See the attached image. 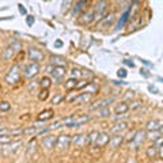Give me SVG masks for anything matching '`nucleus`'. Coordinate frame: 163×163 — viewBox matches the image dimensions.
I'll list each match as a JSON object with an SVG mask.
<instances>
[{
    "label": "nucleus",
    "instance_id": "nucleus-1",
    "mask_svg": "<svg viewBox=\"0 0 163 163\" xmlns=\"http://www.w3.org/2000/svg\"><path fill=\"white\" fill-rule=\"evenodd\" d=\"M106 11H108V2L106 0H99L92 8V14H94V20H99L106 15Z\"/></svg>",
    "mask_w": 163,
    "mask_h": 163
},
{
    "label": "nucleus",
    "instance_id": "nucleus-2",
    "mask_svg": "<svg viewBox=\"0 0 163 163\" xmlns=\"http://www.w3.org/2000/svg\"><path fill=\"white\" fill-rule=\"evenodd\" d=\"M20 79V72H19V65H14L11 69H10V72L6 75V82L8 84H15V83H18Z\"/></svg>",
    "mask_w": 163,
    "mask_h": 163
},
{
    "label": "nucleus",
    "instance_id": "nucleus-3",
    "mask_svg": "<svg viewBox=\"0 0 163 163\" xmlns=\"http://www.w3.org/2000/svg\"><path fill=\"white\" fill-rule=\"evenodd\" d=\"M71 139L72 136H69V134H60L56 139V147L59 150H67L71 145Z\"/></svg>",
    "mask_w": 163,
    "mask_h": 163
},
{
    "label": "nucleus",
    "instance_id": "nucleus-4",
    "mask_svg": "<svg viewBox=\"0 0 163 163\" xmlns=\"http://www.w3.org/2000/svg\"><path fill=\"white\" fill-rule=\"evenodd\" d=\"M27 55H29V59L31 60V63H39V61H42L44 57H45L44 53L37 48H30L27 52Z\"/></svg>",
    "mask_w": 163,
    "mask_h": 163
},
{
    "label": "nucleus",
    "instance_id": "nucleus-5",
    "mask_svg": "<svg viewBox=\"0 0 163 163\" xmlns=\"http://www.w3.org/2000/svg\"><path fill=\"white\" fill-rule=\"evenodd\" d=\"M38 72H39V64L38 63H30L26 68H24V76L29 77V79L37 76Z\"/></svg>",
    "mask_w": 163,
    "mask_h": 163
},
{
    "label": "nucleus",
    "instance_id": "nucleus-6",
    "mask_svg": "<svg viewBox=\"0 0 163 163\" xmlns=\"http://www.w3.org/2000/svg\"><path fill=\"white\" fill-rule=\"evenodd\" d=\"M114 14H112L110 12L109 15H105L102 19H99L97 22V27H99V29H103V27H108V26H110V24H113V22H114Z\"/></svg>",
    "mask_w": 163,
    "mask_h": 163
},
{
    "label": "nucleus",
    "instance_id": "nucleus-7",
    "mask_svg": "<svg viewBox=\"0 0 163 163\" xmlns=\"http://www.w3.org/2000/svg\"><path fill=\"white\" fill-rule=\"evenodd\" d=\"M90 117L88 114H82V116H76V118L73 120L72 122H69L68 125H65V126H68V128H73V126H80L82 124H84V122H87L90 121Z\"/></svg>",
    "mask_w": 163,
    "mask_h": 163
},
{
    "label": "nucleus",
    "instance_id": "nucleus-8",
    "mask_svg": "<svg viewBox=\"0 0 163 163\" xmlns=\"http://www.w3.org/2000/svg\"><path fill=\"white\" fill-rule=\"evenodd\" d=\"M114 101V98H106V99H102L99 102H95V103L90 105V110H99L103 108H109V105Z\"/></svg>",
    "mask_w": 163,
    "mask_h": 163
},
{
    "label": "nucleus",
    "instance_id": "nucleus-9",
    "mask_svg": "<svg viewBox=\"0 0 163 163\" xmlns=\"http://www.w3.org/2000/svg\"><path fill=\"white\" fill-rule=\"evenodd\" d=\"M14 45L15 46H8L7 49H6V52H4V60H11L12 57H14V55H15V52L19 49V46H20V44L18 42V41H14Z\"/></svg>",
    "mask_w": 163,
    "mask_h": 163
},
{
    "label": "nucleus",
    "instance_id": "nucleus-10",
    "mask_svg": "<svg viewBox=\"0 0 163 163\" xmlns=\"http://www.w3.org/2000/svg\"><path fill=\"white\" fill-rule=\"evenodd\" d=\"M50 73H52V76L55 77V80L61 82V79L65 76V67H53Z\"/></svg>",
    "mask_w": 163,
    "mask_h": 163
},
{
    "label": "nucleus",
    "instance_id": "nucleus-11",
    "mask_svg": "<svg viewBox=\"0 0 163 163\" xmlns=\"http://www.w3.org/2000/svg\"><path fill=\"white\" fill-rule=\"evenodd\" d=\"M56 136H45L42 139V147H45L46 150H52V148H55L56 147Z\"/></svg>",
    "mask_w": 163,
    "mask_h": 163
},
{
    "label": "nucleus",
    "instance_id": "nucleus-12",
    "mask_svg": "<svg viewBox=\"0 0 163 163\" xmlns=\"http://www.w3.org/2000/svg\"><path fill=\"white\" fill-rule=\"evenodd\" d=\"M90 98H91V94L82 92V94H79V95H76V98L72 102L75 105H83V103H87V102L90 101Z\"/></svg>",
    "mask_w": 163,
    "mask_h": 163
},
{
    "label": "nucleus",
    "instance_id": "nucleus-13",
    "mask_svg": "<svg viewBox=\"0 0 163 163\" xmlns=\"http://www.w3.org/2000/svg\"><path fill=\"white\" fill-rule=\"evenodd\" d=\"M50 64L53 67H67V60L61 56H52L50 57Z\"/></svg>",
    "mask_w": 163,
    "mask_h": 163
},
{
    "label": "nucleus",
    "instance_id": "nucleus-14",
    "mask_svg": "<svg viewBox=\"0 0 163 163\" xmlns=\"http://www.w3.org/2000/svg\"><path fill=\"white\" fill-rule=\"evenodd\" d=\"M122 141H124V136H121L120 133L118 134H114V136L109 140V144L112 148H118L121 144H122Z\"/></svg>",
    "mask_w": 163,
    "mask_h": 163
},
{
    "label": "nucleus",
    "instance_id": "nucleus-15",
    "mask_svg": "<svg viewBox=\"0 0 163 163\" xmlns=\"http://www.w3.org/2000/svg\"><path fill=\"white\" fill-rule=\"evenodd\" d=\"M109 140H110V137H109L108 133H99L98 134L97 141H95V145L102 148V147H105L106 144H109Z\"/></svg>",
    "mask_w": 163,
    "mask_h": 163
},
{
    "label": "nucleus",
    "instance_id": "nucleus-16",
    "mask_svg": "<svg viewBox=\"0 0 163 163\" xmlns=\"http://www.w3.org/2000/svg\"><path fill=\"white\" fill-rule=\"evenodd\" d=\"M72 143L77 147H83L86 144V136L84 134H75V136L71 139V144Z\"/></svg>",
    "mask_w": 163,
    "mask_h": 163
},
{
    "label": "nucleus",
    "instance_id": "nucleus-17",
    "mask_svg": "<svg viewBox=\"0 0 163 163\" xmlns=\"http://www.w3.org/2000/svg\"><path fill=\"white\" fill-rule=\"evenodd\" d=\"M144 137H145V132H143V130H137L136 134H134V137H133V144H134V148H136L137 145H140L143 140H144Z\"/></svg>",
    "mask_w": 163,
    "mask_h": 163
},
{
    "label": "nucleus",
    "instance_id": "nucleus-18",
    "mask_svg": "<svg viewBox=\"0 0 163 163\" xmlns=\"http://www.w3.org/2000/svg\"><path fill=\"white\" fill-rule=\"evenodd\" d=\"M53 110L52 109H46V110H44V112H41L39 114H38V120L39 121H46V120H50V118L53 117Z\"/></svg>",
    "mask_w": 163,
    "mask_h": 163
},
{
    "label": "nucleus",
    "instance_id": "nucleus-19",
    "mask_svg": "<svg viewBox=\"0 0 163 163\" xmlns=\"http://www.w3.org/2000/svg\"><path fill=\"white\" fill-rule=\"evenodd\" d=\"M163 125V122L160 120H155V121H150L147 124V130H160Z\"/></svg>",
    "mask_w": 163,
    "mask_h": 163
},
{
    "label": "nucleus",
    "instance_id": "nucleus-20",
    "mask_svg": "<svg viewBox=\"0 0 163 163\" xmlns=\"http://www.w3.org/2000/svg\"><path fill=\"white\" fill-rule=\"evenodd\" d=\"M98 134H99V132L98 130H92V132H90L88 133V136L86 137V144H95V141H97V139H98Z\"/></svg>",
    "mask_w": 163,
    "mask_h": 163
},
{
    "label": "nucleus",
    "instance_id": "nucleus-21",
    "mask_svg": "<svg viewBox=\"0 0 163 163\" xmlns=\"http://www.w3.org/2000/svg\"><path fill=\"white\" fill-rule=\"evenodd\" d=\"M114 110H116V114H125L129 110V105L126 103V102H121V103H118L116 106Z\"/></svg>",
    "mask_w": 163,
    "mask_h": 163
},
{
    "label": "nucleus",
    "instance_id": "nucleus-22",
    "mask_svg": "<svg viewBox=\"0 0 163 163\" xmlns=\"http://www.w3.org/2000/svg\"><path fill=\"white\" fill-rule=\"evenodd\" d=\"M126 128H128V124L126 122H117L116 125L112 128V133H121L122 130H125Z\"/></svg>",
    "mask_w": 163,
    "mask_h": 163
},
{
    "label": "nucleus",
    "instance_id": "nucleus-23",
    "mask_svg": "<svg viewBox=\"0 0 163 163\" xmlns=\"http://www.w3.org/2000/svg\"><path fill=\"white\" fill-rule=\"evenodd\" d=\"M129 15H130V10H126V11L124 12V14L121 15V18H120V20H118V23H117V29H121L126 22H128Z\"/></svg>",
    "mask_w": 163,
    "mask_h": 163
},
{
    "label": "nucleus",
    "instance_id": "nucleus-24",
    "mask_svg": "<svg viewBox=\"0 0 163 163\" xmlns=\"http://www.w3.org/2000/svg\"><path fill=\"white\" fill-rule=\"evenodd\" d=\"M145 152H147V156H148V158H155V156L158 155V148L152 144V145L147 147V151H145Z\"/></svg>",
    "mask_w": 163,
    "mask_h": 163
},
{
    "label": "nucleus",
    "instance_id": "nucleus-25",
    "mask_svg": "<svg viewBox=\"0 0 163 163\" xmlns=\"http://www.w3.org/2000/svg\"><path fill=\"white\" fill-rule=\"evenodd\" d=\"M50 84H52L50 77H48V76H44L42 79L39 80V86H41L42 88H45V90H48L49 87H50Z\"/></svg>",
    "mask_w": 163,
    "mask_h": 163
},
{
    "label": "nucleus",
    "instance_id": "nucleus-26",
    "mask_svg": "<svg viewBox=\"0 0 163 163\" xmlns=\"http://www.w3.org/2000/svg\"><path fill=\"white\" fill-rule=\"evenodd\" d=\"M110 113H112V110H110L109 108H103V109H99V110H98L97 117H98V118H103V117L110 116Z\"/></svg>",
    "mask_w": 163,
    "mask_h": 163
},
{
    "label": "nucleus",
    "instance_id": "nucleus-27",
    "mask_svg": "<svg viewBox=\"0 0 163 163\" xmlns=\"http://www.w3.org/2000/svg\"><path fill=\"white\" fill-rule=\"evenodd\" d=\"M87 3V0H79V2L76 3V6H75V8H73V14L75 15H77L79 12L82 11V8L84 7V4Z\"/></svg>",
    "mask_w": 163,
    "mask_h": 163
},
{
    "label": "nucleus",
    "instance_id": "nucleus-28",
    "mask_svg": "<svg viewBox=\"0 0 163 163\" xmlns=\"http://www.w3.org/2000/svg\"><path fill=\"white\" fill-rule=\"evenodd\" d=\"M162 134H160V130H148V134H147V137L150 139V140H155V139H158V137H160Z\"/></svg>",
    "mask_w": 163,
    "mask_h": 163
},
{
    "label": "nucleus",
    "instance_id": "nucleus-29",
    "mask_svg": "<svg viewBox=\"0 0 163 163\" xmlns=\"http://www.w3.org/2000/svg\"><path fill=\"white\" fill-rule=\"evenodd\" d=\"M83 90H84V91H87L88 94H94V92L98 91V87H97L95 84H92V83H88Z\"/></svg>",
    "mask_w": 163,
    "mask_h": 163
},
{
    "label": "nucleus",
    "instance_id": "nucleus-30",
    "mask_svg": "<svg viewBox=\"0 0 163 163\" xmlns=\"http://www.w3.org/2000/svg\"><path fill=\"white\" fill-rule=\"evenodd\" d=\"M76 83H77V80H76V79H72V77H71L69 80L65 82V87H67L68 90H75Z\"/></svg>",
    "mask_w": 163,
    "mask_h": 163
},
{
    "label": "nucleus",
    "instance_id": "nucleus-31",
    "mask_svg": "<svg viewBox=\"0 0 163 163\" xmlns=\"http://www.w3.org/2000/svg\"><path fill=\"white\" fill-rule=\"evenodd\" d=\"M88 83H91L88 79H84V80H80V82H77L76 83V87H75V90H82V88H84L86 86H87Z\"/></svg>",
    "mask_w": 163,
    "mask_h": 163
},
{
    "label": "nucleus",
    "instance_id": "nucleus-32",
    "mask_svg": "<svg viewBox=\"0 0 163 163\" xmlns=\"http://www.w3.org/2000/svg\"><path fill=\"white\" fill-rule=\"evenodd\" d=\"M11 141H12L11 136H8V134H0V144H8Z\"/></svg>",
    "mask_w": 163,
    "mask_h": 163
},
{
    "label": "nucleus",
    "instance_id": "nucleus-33",
    "mask_svg": "<svg viewBox=\"0 0 163 163\" xmlns=\"http://www.w3.org/2000/svg\"><path fill=\"white\" fill-rule=\"evenodd\" d=\"M48 97H49V92H48V90H45V88L41 90V92L38 94V99L39 101H46Z\"/></svg>",
    "mask_w": 163,
    "mask_h": 163
},
{
    "label": "nucleus",
    "instance_id": "nucleus-34",
    "mask_svg": "<svg viewBox=\"0 0 163 163\" xmlns=\"http://www.w3.org/2000/svg\"><path fill=\"white\" fill-rule=\"evenodd\" d=\"M10 109H11V103H8L6 101L0 102V110H2V112H8Z\"/></svg>",
    "mask_w": 163,
    "mask_h": 163
},
{
    "label": "nucleus",
    "instance_id": "nucleus-35",
    "mask_svg": "<svg viewBox=\"0 0 163 163\" xmlns=\"http://www.w3.org/2000/svg\"><path fill=\"white\" fill-rule=\"evenodd\" d=\"M80 76H82L80 69H77V68H72L71 69V77H72V79H75V77L77 79V77H80Z\"/></svg>",
    "mask_w": 163,
    "mask_h": 163
},
{
    "label": "nucleus",
    "instance_id": "nucleus-36",
    "mask_svg": "<svg viewBox=\"0 0 163 163\" xmlns=\"http://www.w3.org/2000/svg\"><path fill=\"white\" fill-rule=\"evenodd\" d=\"M71 4H72V0H64V2H63V7H61V11H63V12L68 11V8L71 7Z\"/></svg>",
    "mask_w": 163,
    "mask_h": 163
},
{
    "label": "nucleus",
    "instance_id": "nucleus-37",
    "mask_svg": "<svg viewBox=\"0 0 163 163\" xmlns=\"http://www.w3.org/2000/svg\"><path fill=\"white\" fill-rule=\"evenodd\" d=\"M141 106V101H134L133 103H130L129 105V109L130 110H136V109H139Z\"/></svg>",
    "mask_w": 163,
    "mask_h": 163
},
{
    "label": "nucleus",
    "instance_id": "nucleus-38",
    "mask_svg": "<svg viewBox=\"0 0 163 163\" xmlns=\"http://www.w3.org/2000/svg\"><path fill=\"white\" fill-rule=\"evenodd\" d=\"M162 141H163L162 136H160V137H158V139H155V140H154V145L156 147L158 150H160V148H162Z\"/></svg>",
    "mask_w": 163,
    "mask_h": 163
},
{
    "label": "nucleus",
    "instance_id": "nucleus-39",
    "mask_svg": "<svg viewBox=\"0 0 163 163\" xmlns=\"http://www.w3.org/2000/svg\"><path fill=\"white\" fill-rule=\"evenodd\" d=\"M35 132H37L35 126H31V128H27V129L22 130V133H26V134H35Z\"/></svg>",
    "mask_w": 163,
    "mask_h": 163
},
{
    "label": "nucleus",
    "instance_id": "nucleus-40",
    "mask_svg": "<svg viewBox=\"0 0 163 163\" xmlns=\"http://www.w3.org/2000/svg\"><path fill=\"white\" fill-rule=\"evenodd\" d=\"M136 132H137V130H132V132H130V133H128V136H126L125 139H124V140H126V141H132L133 140V137H134V134H136Z\"/></svg>",
    "mask_w": 163,
    "mask_h": 163
},
{
    "label": "nucleus",
    "instance_id": "nucleus-41",
    "mask_svg": "<svg viewBox=\"0 0 163 163\" xmlns=\"http://www.w3.org/2000/svg\"><path fill=\"white\" fill-rule=\"evenodd\" d=\"M63 98H64L63 95H56V97L52 99V103H53V105H57V103H60V102L63 101Z\"/></svg>",
    "mask_w": 163,
    "mask_h": 163
},
{
    "label": "nucleus",
    "instance_id": "nucleus-42",
    "mask_svg": "<svg viewBox=\"0 0 163 163\" xmlns=\"http://www.w3.org/2000/svg\"><path fill=\"white\" fill-rule=\"evenodd\" d=\"M117 75H118V76H120V77H126V71H125V69H124V68H121V69H120V71H118V72H117Z\"/></svg>",
    "mask_w": 163,
    "mask_h": 163
},
{
    "label": "nucleus",
    "instance_id": "nucleus-43",
    "mask_svg": "<svg viewBox=\"0 0 163 163\" xmlns=\"http://www.w3.org/2000/svg\"><path fill=\"white\" fill-rule=\"evenodd\" d=\"M27 24H33L34 23V18H33V16H27Z\"/></svg>",
    "mask_w": 163,
    "mask_h": 163
},
{
    "label": "nucleus",
    "instance_id": "nucleus-44",
    "mask_svg": "<svg viewBox=\"0 0 163 163\" xmlns=\"http://www.w3.org/2000/svg\"><path fill=\"white\" fill-rule=\"evenodd\" d=\"M55 46H56V48H61V46H63V42H61L60 39L56 41V42H55Z\"/></svg>",
    "mask_w": 163,
    "mask_h": 163
},
{
    "label": "nucleus",
    "instance_id": "nucleus-45",
    "mask_svg": "<svg viewBox=\"0 0 163 163\" xmlns=\"http://www.w3.org/2000/svg\"><path fill=\"white\" fill-rule=\"evenodd\" d=\"M19 11L22 12V14H26V8H24V7L22 6V4H19Z\"/></svg>",
    "mask_w": 163,
    "mask_h": 163
},
{
    "label": "nucleus",
    "instance_id": "nucleus-46",
    "mask_svg": "<svg viewBox=\"0 0 163 163\" xmlns=\"http://www.w3.org/2000/svg\"><path fill=\"white\" fill-rule=\"evenodd\" d=\"M125 64H128V65H130V67H134L133 61H129V60H125Z\"/></svg>",
    "mask_w": 163,
    "mask_h": 163
},
{
    "label": "nucleus",
    "instance_id": "nucleus-47",
    "mask_svg": "<svg viewBox=\"0 0 163 163\" xmlns=\"http://www.w3.org/2000/svg\"><path fill=\"white\" fill-rule=\"evenodd\" d=\"M133 2H137V0H133Z\"/></svg>",
    "mask_w": 163,
    "mask_h": 163
},
{
    "label": "nucleus",
    "instance_id": "nucleus-48",
    "mask_svg": "<svg viewBox=\"0 0 163 163\" xmlns=\"http://www.w3.org/2000/svg\"><path fill=\"white\" fill-rule=\"evenodd\" d=\"M0 126H2V124H0Z\"/></svg>",
    "mask_w": 163,
    "mask_h": 163
}]
</instances>
